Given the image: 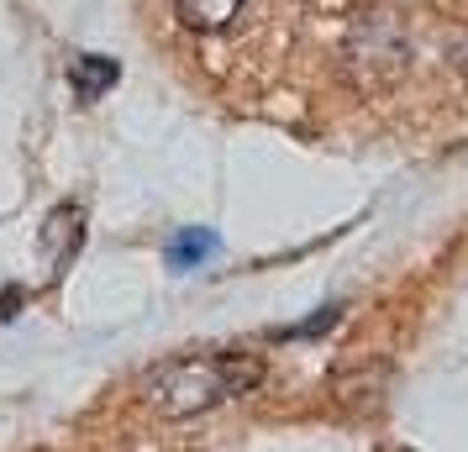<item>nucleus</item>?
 Masks as SVG:
<instances>
[{"label": "nucleus", "instance_id": "obj_3", "mask_svg": "<svg viewBox=\"0 0 468 452\" xmlns=\"http://www.w3.org/2000/svg\"><path fill=\"white\" fill-rule=\"evenodd\" d=\"M69 79H74V89H80V100H101L116 79H122V68H116V58H101V53H80L74 64H69Z\"/></svg>", "mask_w": 468, "mask_h": 452}, {"label": "nucleus", "instance_id": "obj_2", "mask_svg": "<svg viewBox=\"0 0 468 452\" xmlns=\"http://www.w3.org/2000/svg\"><path fill=\"white\" fill-rule=\"evenodd\" d=\"M242 5L248 0H174V16H179V26H190V32H227V26L242 16Z\"/></svg>", "mask_w": 468, "mask_h": 452}, {"label": "nucleus", "instance_id": "obj_1", "mask_svg": "<svg viewBox=\"0 0 468 452\" xmlns=\"http://www.w3.org/2000/svg\"><path fill=\"white\" fill-rule=\"evenodd\" d=\"M263 379V358L258 352H185V358H164L143 373V405L169 415V421H185V415H200V410H216L248 394V389Z\"/></svg>", "mask_w": 468, "mask_h": 452}, {"label": "nucleus", "instance_id": "obj_4", "mask_svg": "<svg viewBox=\"0 0 468 452\" xmlns=\"http://www.w3.org/2000/svg\"><path fill=\"white\" fill-rule=\"evenodd\" d=\"M216 253V237L211 232H200V226H190V232H179V237L169 242V263L174 268H195L200 258H211Z\"/></svg>", "mask_w": 468, "mask_h": 452}]
</instances>
